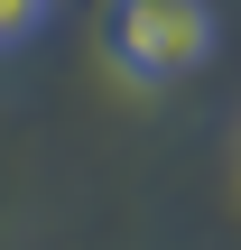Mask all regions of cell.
Wrapping results in <instances>:
<instances>
[{
	"label": "cell",
	"mask_w": 241,
	"mask_h": 250,
	"mask_svg": "<svg viewBox=\"0 0 241 250\" xmlns=\"http://www.w3.org/2000/svg\"><path fill=\"white\" fill-rule=\"evenodd\" d=\"M37 19H46V0H0V46H19Z\"/></svg>",
	"instance_id": "2"
},
{
	"label": "cell",
	"mask_w": 241,
	"mask_h": 250,
	"mask_svg": "<svg viewBox=\"0 0 241 250\" xmlns=\"http://www.w3.org/2000/svg\"><path fill=\"white\" fill-rule=\"evenodd\" d=\"M102 46L130 83H176L214 56V9L204 0H111Z\"/></svg>",
	"instance_id": "1"
}]
</instances>
